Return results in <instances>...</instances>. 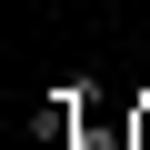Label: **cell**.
<instances>
[{"mask_svg":"<svg viewBox=\"0 0 150 150\" xmlns=\"http://www.w3.org/2000/svg\"><path fill=\"white\" fill-rule=\"evenodd\" d=\"M140 150H150V100H140Z\"/></svg>","mask_w":150,"mask_h":150,"instance_id":"1","label":"cell"}]
</instances>
